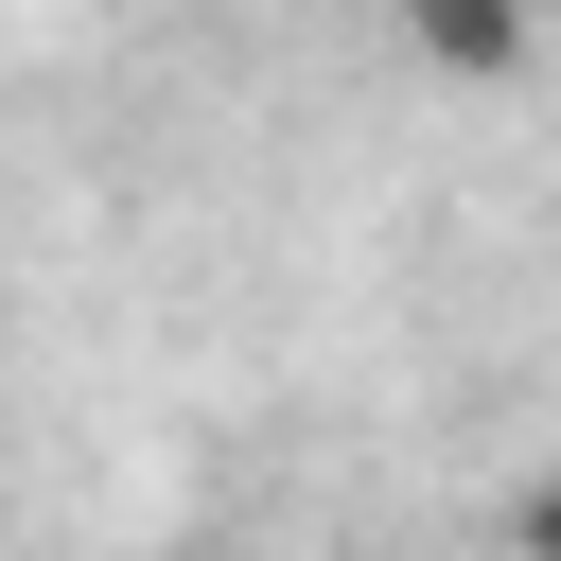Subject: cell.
Returning a JSON list of instances; mask_svg holds the SVG:
<instances>
[{"label": "cell", "mask_w": 561, "mask_h": 561, "mask_svg": "<svg viewBox=\"0 0 561 561\" xmlns=\"http://www.w3.org/2000/svg\"><path fill=\"white\" fill-rule=\"evenodd\" d=\"M403 53L456 88H508V70H543V0H403Z\"/></svg>", "instance_id": "1"}, {"label": "cell", "mask_w": 561, "mask_h": 561, "mask_svg": "<svg viewBox=\"0 0 561 561\" xmlns=\"http://www.w3.org/2000/svg\"><path fill=\"white\" fill-rule=\"evenodd\" d=\"M508 543H526V561H561V473H543V491L508 508Z\"/></svg>", "instance_id": "2"}]
</instances>
